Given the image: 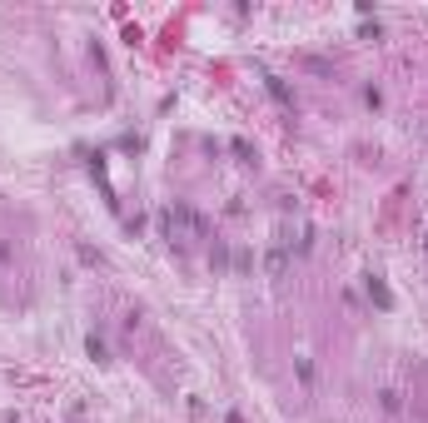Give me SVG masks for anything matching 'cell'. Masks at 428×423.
I'll list each match as a JSON object with an SVG mask.
<instances>
[{
    "mask_svg": "<svg viewBox=\"0 0 428 423\" xmlns=\"http://www.w3.org/2000/svg\"><path fill=\"white\" fill-rule=\"evenodd\" d=\"M165 229H170V239H204V220L194 215V209H185V204L165 209Z\"/></svg>",
    "mask_w": 428,
    "mask_h": 423,
    "instance_id": "obj_1",
    "label": "cell"
},
{
    "mask_svg": "<svg viewBox=\"0 0 428 423\" xmlns=\"http://www.w3.org/2000/svg\"><path fill=\"white\" fill-rule=\"evenodd\" d=\"M368 294L379 299V309H394V294L384 289V279H368Z\"/></svg>",
    "mask_w": 428,
    "mask_h": 423,
    "instance_id": "obj_3",
    "label": "cell"
},
{
    "mask_svg": "<svg viewBox=\"0 0 428 423\" xmlns=\"http://www.w3.org/2000/svg\"><path fill=\"white\" fill-rule=\"evenodd\" d=\"M284 269H289V254H284V249H269V254H264V274H274V279H279Z\"/></svg>",
    "mask_w": 428,
    "mask_h": 423,
    "instance_id": "obj_2",
    "label": "cell"
}]
</instances>
